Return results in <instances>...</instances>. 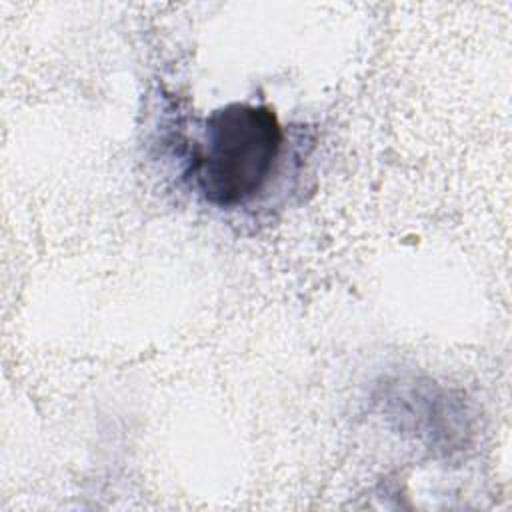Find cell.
<instances>
[{
	"mask_svg": "<svg viewBox=\"0 0 512 512\" xmlns=\"http://www.w3.org/2000/svg\"><path fill=\"white\" fill-rule=\"evenodd\" d=\"M282 148L280 122L268 106L232 102L204 120L194 178L214 206L250 200L270 178Z\"/></svg>",
	"mask_w": 512,
	"mask_h": 512,
	"instance_id": "1",
	"label": "cell"
}]
</instances>
